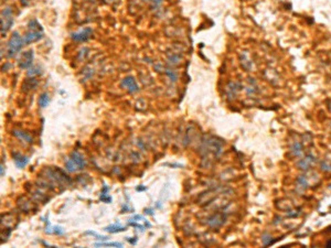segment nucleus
<instances>
[{
  "label": "nucleus",
  "mask_w": 331,
  "mask_h": 248,
  "mask_svg": "<svg viewBox=\"0 0 331 248\" xmlns=\"http://www.w3.org/2000/svg\"><path fill=\"white\" fill-rule=\"evenodd\" d=\"M24 44L23 38H21V36L19 34V32L12 33L11 38L8 42V56L9 57H13L17 53H19L22 49V45Z\"/></svg>",
  "instance_id": "1"
},
{
  "label": "nucleus",
  "mask_w": 331,
  "mask_h": 248,
  "mask_svg": "<svg viewBox=\"0 0 331 248\" xmlns=\"http://www.w3.org/2000/svg\"><path fill=\"white\" fill-rule=\"evenodd\" d=\"M32 61H33V51L29 50L27 52H23L21 57L18 61V66L22 70L25 68H30L32 66Z\"/></svg>",
  "instance_id": "2"
},
{
  "label": "nucleus",
  "mask_w": 331,
  "mask_h": 248,
  "mask_svg": "<svg viewBox=\"0 0 331 248\" xmlns=\"http://www.w3.org/2000/svg\"><path fill=\"white\" fill-rule=\"evenodd\" d=\"M93 34V30L91 28H84L82 29L81 31L75 33H72L71 34V38H72L74 41L76 42H86L87 40H89V38L92 36Z\"/></svg>",
  "instance_id": "3"
},
{
  "label": "nucleus",
  "mask_w": 331,
  "mask_h": 248,
  "mask_svg": "<svg viewBox=\"0 0 331 248\" xmlns=\"http://www.w3.org/2000/svg\"><path fill=\"white\" fill-rule=\"evenodd\" d=\"M121 86L125 87L126 89H128V92L131 93V94L138 92V89H139L137 85V82H136V80L134 78L133 76H127V77H125L124 80H121Z\"/></svg>",
  "instance_id": "4"
},
{
  "label": "nucleus",
  "mask_w": 331,
  "mask_h": 248,
  "mask_svg": "<svg viewBox=\"0 0 331 248\" xmlns=\"http://www.w3.org/2000/svg\"><path fill=\"white\" fill-rule=\"evenodd\" d=\"M42 38H43L42 31H31L30 30L29 32H27L23 36V42L24 44H31L40 41Z\"/></svg>",
  "instance_id": "5"
},
{
  "label": "nucleus",
  "mask_w": 331,
  "mask_h": 248,
  "mask_svg": "<svg viewBox=\"0 0 331 248\" xmlns=\"http://www.w3.org/2000/svg\"><path fill=\"white\" fill-rule=\"evenodd\" d=\"M69 158L73 161V163L78 168V170H83L86 167V160L84 159V157L82 156L81 153H78L77 151L71 152Z\"/></svg>",
  "instance_id": "6"
},
{
  "label": "nucleus",
  "mask_w": 331,
  "mask_h": 248,
  "mask_svg": "<svg viewBox=\"0 0 331 248\" xmlns=\"http://www.w3.org/2000/svg\"><path fill=\"white\" fill-rule=\"evenodd\" d=\"M12 157H13V160H15L16 167L18 169H23L29 162L28 157L22 156L21 153H18V152H12Z\"/></svg>",
  "instance_id": "7"
},
{
  "label": "nucleus",
  "mask_w": 331,
  "mask_h": 248,
  "mask_svg": "<svg viewBox=\"0 0 331 248\" xmlns=\"http://www.w3.org/2000/svg\"><path fill=\"white\" fill-rule=\"evenodd\" d=\"M12 24H13V17L1 16V33H2V36H4V34L8 32L12 27Z\"/></svg>",
  "instance_id": "8"
},
{
  "label": "nucleus",
  "mask_w": 331,
  "mask_h": 248,
  "mask_svg": "<svg viewBox=\"0 0 331 248\" xmlns=\"http://www.w3.org/2000/svg\"><path fill=\"white\" fill-rule=\"evenodd\" d=\"M38 84H39V82H38L36 78H34L33 76H31V77L29 76L28 78L24 80L23 85H22V91L24 93H27L29 91H31V89H36Z\"/></svg>",
  "instance_id": "9"
},
{
  "label": "nucleus",
  "mask_w": 331,
  "mask_h": 248,
  "mask_svg": "<svg viewBox=\"0 0 331 248\" xmlns=\"http://www.w3.org/2000/svg\"><path fill=\"white\" fill-rule=\"evenodd\" d=\"M12 135L15 137H17L19 140L25 142V144H32L33 142L32 137L30 136L28 132H24V131H22V130H13V131H12Z\"/></svg>",
  "instance_id": "10"
},
{
  "label": "nucleus",
  "mask_w": 331,
  "mask_h": 248,
  "mask_svg": "<svg viewBox=\"0 0 331 248\" xmlns=\"http://www.w3.org/2000/svg\"><path fill=\"white\" fill-rule=\"evenodd\" d=\"M206 220H208L206 224L209 225L210 227H218V226H221L224 223V217L222 215H220V214H218V215L215 214V215L209 217Z\"/></svg>",
  "instance_id": "11"
},
{
  "label": "nucleus",
  "mask_w": 331,
  "mask_h": 248,
  "mask_svg": "<svg viewBox=\"0 0 331 248\" xmlns=\"http://www.w3.org/2000/svg\"><path fill=\"white\" fill-rule=\"evenodd\" d=\"M104 231L110 233V234H116V233L125 232L126 227H124V226H120V225H118V224H113V225H109V226L105 227V228H104Z\"/></svg>",
  "instance_id": "12"
},
{
  "label": "nucleus",
  "mask_w": 331,
  "mask_h": 248,
  "mask_svg": "<svg viewBox=\"0 0 331 248\" xmlns=\"http://www.w3.org/2000/svg\"><path fill=\"white\" fill-rule=\"evenodd\" d=\"M49 103H50V96H49L48 93H42L40 95V97H39V105H40L41 107H46L49 105Z\"/></svg>",
  "instance_id": "13"
},
{
  "label": "nucleus",
  "mask_w": 331,
  "mask_h": 248,
  "mask_svg": "<svg viewBox=\"0 0 331 248\" xmlns=\"http://www.w3.org/2000/svg\"><path fill=\"white\" fill-rule=\"evenodd\" d=\"M65 169H66V171H69V172H71V173L78 171V168H77L75 164L73 163V161L71 160L70 158L65 160Z\"/></svg>",
  "instance_id": "14"
},
{
  "label": "nucleus",
  "mask_w": 331,
  "mask_h": 248,
  "mask_svg": "<svg viewBox=\"0 0 331 248\" xmlns=\"http://www.w3.org/2000/svg\"><path fill=\"white\" fill-rule=\"evenodd\" d=\"M95 246H103V247H123V244L119 241H115V243H96Z\"/></svg>",
  "instance_id": "15"
},
{
  "label": "nucleus",
  "mask_w": 331,
  "mask_h": 248,
  "mask_svg": "<svg viewBox=\"0 0 331 248\" xmlns=\"http://www.w3.org/2000/svg\"><path fill=\"white\" fill-rule=\"evenodd\" d=\"M28 25H29V29H30L31 31H42L41 25L38 23V21L36 20H31L29 22Z\"/></svg>",
  "instance_id": "16"
},
{
  "label": "nucleus",
  "mask_w": 331,
  "mask_h": 248,
  "mask_svg": "<svg viewBox=\"0 0 331 248\" xmlns=\"http://www.w3.org/2000/svg\"><path fill=\"white\" fill-rule=\"evenodd\" d=\"M45 233H46V234H57V235H63V234H64V229H63L62 227H60V226H54L52 229H50V231H45Z\"/></svg>",
  "instance_id": "17"
},
{
  "label": "nucleus",
  "mask_w": 331,
  "mask_h": 248,
  "mask_svg": "<svg viewBox=\"0 0 331 248\" xmlns=\"http://www.w3.org/2000/svg\"><path fill=\"white\" fill-rule=\"evenodd\" d=\"M127 224L129 225V226H133V227H136V228H138V229H140L142 232H144V231H145V227H146V226H142V225L136 223V222L134 220V218L129 220V222H127Z\"/></svg>",
  "instance_id": "18"
},
{
  "label": "nucleus",
  "mask_w": 331,
  "mask_h": 248,
  "mask_svg": "<svg viewBox=\"0 0 331 248\" xmlns=\"http://www.w3.org/2000/svg\"><path fill=\"white\" fill-rule=\"evenodd\" d=\"M166 74L168 75V77L170 78V80H172V82H176L178 78V75L177 73L174 72V71H171V70H167L166 71Z\"/></svg>",
  "instance_id": "19"
},
{
  "label": "nucleus",
  "mask_w": 331,
  "mask_h": 248,
  "mask_svg": "<svg viewBox=\"0 0 331 248\" xmlns=\"http://www.w3.org/2000/svg\"><path fill=\"white\" fill-rule=\"evenodd\" d=\"M40 67L39 66H34V67H31L29 68L28 71V76H34L36 74H40Z\"/></svg>",
  "instance_id": "20"
},
{
  "label": "nucleus",
  "mask_w": 331,
  "mask_h": 248,
  "mask_svg": "<svg viewBox=\"0 0 331 248\" xmlns=\"http://www.w3.org/2000/svg\"><path fill=\"white\" fill-rule=\"evenodd\" d=\"M99 200L103 201L104 203H110V202H112V197L109 195H107V194H101Z\"/></svg>",
  "instance_id": "21"
},
{
  "label": "nucleus",
  "mask_w": 331,
  "mask_h": 248,
  "mask_svg": "<svg viewBox=\"0 0 331 248\" xmlns=\"http://www.w3.org/2000/svg\"><path fill=\"white\" fill-rule=\"evenodd\" d=\"M169 61H170V63H179V61H180V56L172 54L171 56H169Z\"/></svg>",
  "instance_id": "22"
},
{
  "label": "nucleus",
  "mask_w": 331,
  "mask_h": 248,
  "mask_svg": "<svg viewBox=\"0 0 331 248\" xmlns=\"http://www.w3.org/2000/svg\"><path fill=\"white\" fill-rule=\"evenodd\" d=\"M126 240H127V241H128V243H129V244H131V245H135L136 244V243H137V237H134V239H131V238H128V237H127V238H126Z\"/></svg>",
  "instance_id": "23"
},
{
  "label": "nucleus",
  "mask_w": 331,
  "mask_h": 248,
  "mask_svg": "<svg viewBox=\"0 0 331 248\" xmlns=\"http://www.w3.org/2000/svg\"><path fill=\"white\" fill-rule=\"evenodd\" d=\"M145 214H147V215H154V210L152 208H145Z\"/></svg>",
  "instance_id": "24"
},
{
  "label": "nucleus",
  "mask_w": 331,
  "mask_h": 248,
  "mask_svg": "<svg viewBox=\"0 0 331 248\" xmlns=\"http://www.w3.org/2000/svg\"><path fill=\"white\" fill-rule=\"evenodd\" d=\"M165 165H170V167H173V168H182V167H183V165H182V164H180V163H172V164L166 163Z\"/></svg>",
  "instance_id": "25"
},
{
  "label": "nucleus",
  "mask_w": 331,
  "mask_h": 248,
  "mask_svg": "<svg viewBox=\"0 0 331 248\" xmlns=\"http://www.w3.org/2000/svg\"><path fill=\"white\" fill-rule=\"evenodd\" d=\"M0 171H1V172H0L1 176H4V163H2V162H1V168H0Z\"/></svg>",
  "instance_id": "26"
},
{
  "label": "nucleus",
  "mask_w": 331,
  "mask_h": 248,
  "mask_svg": "<svg viewBox=\"0 0 331 248\" xmlns=\"http://www.w3.org/2000/svg\"><path fill=\"white\" fill-rule=\"evenodd\" d=\"M146 190H147L146 186H137V188H136V191H139V192H140V191H146Z\"/></svg>",
  "instance_id": "27"
},
{
  "label": "nucleus",
  "mask_w": 331,
  "mask_h": 248,
  "mask_svg": "<svg viewBox=\"0 0 331 248\" xmlns=\"http://www.w3.org/2000/svg\"><path fill=\"white\" fill-rule=\"evenodd\" d=\"M133 218H134V220H145V218H144L142 215H135Z\"/></svg>",
  "instance_id": "28"
},
{
  "label": "nucleus",
  "mask_w": 331,
  "mask_h": 248,
  "mask_svg": "<svg viewBox=\"0 0 331 248\" xmlns=\"http://www.w3.org/2000/svg\"><path fill=\"white\" fill-rule=\"evenodd\" d=\"M327 245H328V246H330V245H331V241H328V244H327Z\"/></svg>",
  "instance_id": "29"
},
{
  "label": "nucleus",
  "mask_w": 331,
  "mask_h": 248,
  "mask_svg": "<svg viewBox=\"0 0 331 248\" xmlns=\"http://www.w3.org/2000/svg\"><path fill=\"white\" fill-rule=\"evenodd\" d=\"M329 188H330V189H331V184H330V186H329Z\"/></svg>",
  "instance_id": "30"
}]
</instances>
